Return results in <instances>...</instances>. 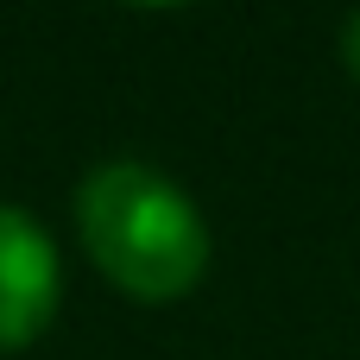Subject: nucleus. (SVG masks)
Listing matches in <instances>:
<instances>
[{
	"mask_svg": "<svg viewBox=\"0 0 360 360\" xmlns=\"http://www.w3.org/2000/svg\"><path fill=\"white\" fill-rule=\"evenodd\" d=\"M76 240L89 266L133 304H177L209 272V221L139 158H108L76 190Z\"/></svg>",
	"mask_w": 360,
	"mask_h": 360,
	"instance_id": "obj_1",
	"label": "nucleus"
},
{
	"mask_svg": "<svg viewBox=\"0 0 360 360\" xmlns=\"http://www.w3.org/2000/svg\"><path fill=\"white\" fill-rule=\"evenodd\" d=\"M63 297V266L38 215L0 202V354L32 348L57 323Z\"/></svg>",
	"mask_w": 360,
	"mask_h": 360,
	"instance_id": "obj_2",
	"label": "nucleus"
},
{
	"mask_svg": "<svg viewBox=\"0 0 360 360\" xmlns=\"http://www.w3.org/2000/svg\"><path fill=\"white\" fill-rule=\"evenodd\" d=\"M342 63H348V76L360 82V6L342 19Z\"/></svg>",
	"mask_w": 360,
	"mask_h": 360,
	"instance_id": "obj_3",
	"label": "nucleus"
}]
</instances>
